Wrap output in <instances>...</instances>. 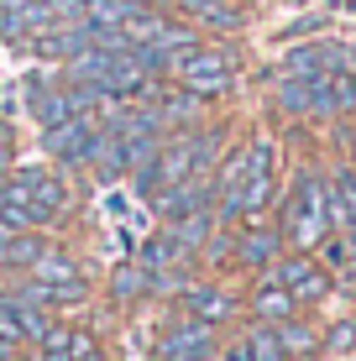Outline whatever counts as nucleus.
<instances>
[{
  "instance_id": "f257e3e1",
  "label": "nucleus",
  "mask_w": 356,
  "mask_h": 361,
  "mask_svg": "<svg viewBox=\"0 0 356 361\" xmlns=\"http://www.w3.org/2000/svg\"><path fill=\"white\" fill-rule=\"evenodd\" d=\"M278 231H283V241L293 252H314V246L336 231V220H330V178L320 168H304L299 178H293V189L283 199V226Z\"/></svg>"
},
{
  "instance_id": "f03ea898",
  "label": "nucleus",
  "mask_w": 356,
  "mask_h": 361,
  "mask_svg": "<svg viewBox=\"0 0 356 361\" xmlns=\"http://www.w3.org/2000/svg\"><path fill=\"white\" fill-rule=\"evenodd\" d=\"M168 73L183 84V90L215 99V94H231L236 90V58H231V47H189V53H178L173 63H168Z\"/></svg>"
},
{
  "instance_id": "7ed1b4c3",
  "label": "nucleus",
  "mask_w": 356,
  "mask_h": 361,
  "mask_svg": "<svg viewBox=\"0 0 356 361\" xmlns=\"http://www.w3.org/2000/svg\"><path fill=\"white\" fill-rule=\"evenodd\" d=\"M267 278L283 283V288L299 298V309H304V304H320V298H330V288H336V272H330L314 252H288V257H278V262L267 267Z\"/></svg>"
},
{
  "instance_id": "20e7f679",
  "label": "nucleus",
  "mask_w": 356,
  "mask_h": 361,
  "mask_svg": "<svg viewBox=\"0 0 356 361\" xmlns=\"http://www.w3.org/2000/svg\"><path fill=\"white\" fill-rule=\"evenodd\" d=\"M220 356V330L204 319H173L157 335V361H215Z\"/></svg>"
},
{
  "instance_id": "39448f33",
  "label": "nucleus",
  "mask_w": 356,
  "mask_h": 361,
  "mask_svg": "<svg viewBox=\"0 0 356 361\" xmlns=\"http://www.w3.org/2000/svg\"><path fill=\"white\" fill-rule=\"evenodd\" d=\"M94 142H100V121H94V116H68L63 126H47L42 131L47 157H58L63 168H90Z\"/></svg>"
},
{
  "instance_id": "423d86ee",
  "label": "nucleus",
  "mask_w": 356,
  "mask_h": 361,
  "mask_svg": "<svg viewBox=\"0 0 356 361\" xmlns=\"http://www.w3.org/2000/svg\"><path fill=\"white\" fill-rule=\"evenodd\" d=\"M178 298V309H183V314H189V319H204V325H231V319H236V293H226V288H220V283H183V288L173 293Z\"/></svg>"
},
{
  "instance_id": "0eeeda50",
  "label": "nucleus",
  "mask_w": 356,
  "mask_h": 361,
  "mask_svg": "<svg viewBox=\"0 0 356 361\" xmlns=\"http://www.w3.org/2000/svg\"><path fill=\"white\" fill-rule=\"evenodd\" d=\"M11 178L27 189V199L37 204V215H42V226H58V220H63V209H68V183L58 178V173H47V168H11Z\"/></svg>"
},
{
  "instance_id": "6e6552de",
  "label": "nucleus",
  "mask_w": 356,
  "mask_h": 361,
  "mask_svg": "<svg viewBox=\"0 0 356 361\" xmlns=\"http://www.w3.org/2000/svg\"><path fill=\"white\" fill-rule=\"evenodd\" d=\"M283 231L278 226H262V220H247V231H236V257L231 262L236 267H247V272H267L283 257Z\"/></svg>"
},
{
  "instance_id": "1a4fd4ad",
  "label": "nucleus",
  "mask_w": 356,
  "mask_h": 361,
  "mask_svg": "<svg viewBox=\"0 0 356 361\" xmlns=\"http://www.w3.org/2000/svg\"><path fill=\"white\" fill-rule=\"evenodd\" d=\"M27 105L37 126H63L68 116H79V99H73L68 84H47V79H27Z\"/></svg>"
},
{
  "instance_id": "9d476101",
  "label": "nucleus",
  "mask_w": 356,
  "mask_h": 361,
  "mask_svg": "<svg viewBox=\"0 0 356 361\" xmlns=\"http://www.w3.org/2000/svg\"><path fill=\"white\" fill-rule=\"evenodd\" d=\"M247 309H252V319H257V325H283V319H293V314H299V298H293V293L283 288V283L262 278V283L252 288Z\"/></svg>"
},
{
  "instance_id": "9b49d317",
  "label": "nucleus",
  "mask_w": 356,
  "mask_h": 361,
  "mask_svg": "<svg viewBox=\"0 0 356 361\" xmlns=\"http://www.w3.org/2000/svg\"><path fill=\"white\" fill-rule=\"evenodd\" d=\"M152 105H157V116H163V131L168 126H178V131H194V126H200V116H204V94H194V90H183V84H178V90H157L152 94Z\"/></svg>"
},
{
  "instance_id": "f8f14e48",
  "label": "nucleus",
  "mask_w": 356,
  "mask_h": 361,
  "mask_svg": "<svg viewBox=\"0 0 356 361\" xmlns=\"http://www.w3.org/2000/svg\"><path fill=\"white\" fill-rule=\"evenodd\" d=\"M94 351V335L90 330H68V325H47V335L37 341V356H47V361H84Z\"/></svg>"
},
{
  "instance_id": "ddd939ff",
  "label": "nucleus",
  "mask_w": 356,
  "mask_h": 361,
  "mask_svg": "<svg viewBox=\"0 0 356 361\" xmlns=\"http://www.w3.org/2000/svg\"><path fill=\"white\" fill-rule=\"evenodd\" d=\"M137 262H142L147 272H189L194 252H189V246H178V241H173L168 231H157L152 241L142 246V257H137Z\"/></svg>"
},
{
  "instance_id": "4468645a",
  "label": "nucleus",
  "mask_w": 356,
  "mask_h": 361,
  "mask_svg": "<svg viewBox=\"0 0 356 361\" xmlns=\"http://www.w3.org/2000/svg\"><path fill=\"white\" fill-rule=\"evenodd\" d=\"M278 341H283V356H288V361H314V356H325V335L314 330V325H304L299 314L278 325Z\"/></svg>"
},
{
  "instance_id": "2eb2a0df",
  "label": "nucleus",
  "mask_w": 356,
  "mask_h": 361,
  "mask_svg": "<svg viewBox=\"0 0 356 361\" xmlns=\"http://www.w3.org/2000/svg\"><path fill=\"white\" fill-rule=\"evenodd\" d=\"M32 278L58 283V288H90V283H84V272H79V262H73L63 246H47V252L32 262Z\"/></svg>"
},
{
  "instance_id": "dca6fc26",
  "label": "nucleus",
  "mask_w": 356,
  "mask_h": 361,
  "mask_svg": "<svg viewBox=\"0 0 356 361\" xmlns=\"http://www.w3.org/2000/svg\"><path fill=\"white\" fill-rule=\"evenodd\" d=\"M147 293H157V283H152V272H147L142 262H121L116 272H110V298L116 304H137V298Z\"/></svg>"
},
{
  "instance_id": "f3484780",
  "label": "nucleus",
  "mask_w": 356,
  "mask_h": 361,
  "mask_svg": "<svg viewBox=\"0 0 356 361\" xmlns=\"http://www.w3.org/2000/svg\"><path fill=\"white\" fill-rule=\"evenodd\" d=\"M47 252V235L42 231H16L6 246V272H32V262Z\"/></svg>"
},
{
  "instance_id": "a211bd4d",
  "label": "nucleus",
  "mask_w": 356,
  "mask_h": 361,
  "mask_svg": "<svg viewBox=\"0 0 356 361\" xmlns=\"http://www.w3.org/2000/svg\"><path fill=\"white\" fill-rule=\"evenodd\" d=\"M273 99H278V110H288V116H309V79L283 73V79H278V90H273Z\"/></svg>"
},
{
  "instance_id": "6ab92c4d",
  "label": "nucleus",
  "mask_w": 356,
  "mask_h": 361,
  "mask_svg": "<svg viewBox=\"0 0 356 361\" xmlns=\"http://www.w3.org/2000/svg\"><path fill=\"white\" fill-rule=\"evenodd\" d=\"M247 345H252L257 361H288V356H283V341H278V325H257V330L247 335Z\"/></svg>"
},
{
  "instance_id": "aec40b11",
  "label": "nucleus",
  "mask_w": 356,
  "mask_h": 361,
  "mask_svg": "<svg viewBox=\"0 0 356 361\" xmlns=\"http://www.w3.org/2000/svg\"><path fill=\"white\" fill-rule=\"evenodd\" d=\"M351 345H356V319H340V325H330V330H325V351H330V356L351 351Z\"/></svg>"
},
{
  "instance_id": "412c9836",
  "label": "nucleus",
  "mask_w": 356,
  "mask_h": 361,
  "mask_svg": "<svg viewBox=\"0 0 356 361\" xmlns=\"http://www.w3.org/2000/svg\"><path fill=\"white\" fill-rule=\"evenodd\" d=\"M215 361H257V356H252V345H247V341H231V345H220V356H215Z\"/></svg>"
},
{
  "instance_id": "4be33fe9",
  "label": "nucleus",
  "mask_w": 356,
  "mask_h": 361,
  "mask_svg": "<svg viewBox=\"0 0 356 361\" xmlns=\"http://www.w3.org/2000/svg\"><path fill=\"white\" fill-rule=\"evenodd\" d=\"M210 6H226V0H173V11H183V16H200V11H210Z\"/></svg>"
},
{
  "instance_id": "5701e85b",
  "label": "nucleus",
  "mask_w": 356,
  "mask_h": 361,
  "mask_svg": "<svg viewBox=\"0 0 356 361\" xmlns=\"http://www.w3.org/2000/svg\"><path fill=\"white\" fill-rule=\"evenodd\" d=\"M340 278H346V283H351V288H356V252H351V262H346V267H340Z\"/></svg>"
},
{
  "instance_id": "b1692460",
  "label": "nucleus",
  "mask_w": 356,
  "mask_h": 361,
  "mask_svg": "<svg viewBox=\"0 0 356 361\" xmlns=\"http://www.w3.org/2000/svg\"><path fill=\"white\" fill-rule=\"evenodd\" d=\"M142 6H152V11H173V0H142Z\"/></svg>"
},
{
  "instance_id": "393cba45",
  "label": "nucleus",
  "mask_w": 356,
  "mask_h": 361,
  "mask_svg": "<svg viewBox=\"0 0 356 361\" xmlns=\"http://www.w3.org/2000/svg\"><path fill=\"white\" fill-rule=\"evenodd\" d=\"M84 361H110V356L100 351V345H94V351H90V356H84Z\"/></svg>"
},
{
  "instance_id": "a878e982",
  "label": "nucleus",
  "mask_w": 356,
  "mask_h": 361,
  "mask_svg": "<svg viewBox=\"0 0 356 361\" xmlns=\"http://www.w3.org/2000/svg\"><path fill=\"white\" fill-rule=\"evenodd\" d=\"M11 361H37V356H27V351H11Z\"/></svg>"
},
{
  "instance_id": "bb28decb",
  "label": "nucleus",
  "mask_w": 356,
  "mask_h": 361,
  "mask_svg": "<svg viewBox=\"0 0 356 361\" xmlns=\"http://www.w3.org/2000/svg\"><path fill=\"white\" fill-rule=\"evenodd\" d=\"M0 361H11V351H6V345H0Z\"/></svg>"
},
{
  "instance_id": "cd10ccee",
  "label": "nucleus",
  "mask_w": 356,
  "mask_h": 361,
  "mask_svg": "<svg viewBox=\"0 0 356 361\" xmlns=\"http://www.w3.org/2000/svg\"><path fill=\"white\" fill-rule=\"evenodd\" d=\"M351 126H356V110H351Z\"/></svg>"
}]
</instances>
